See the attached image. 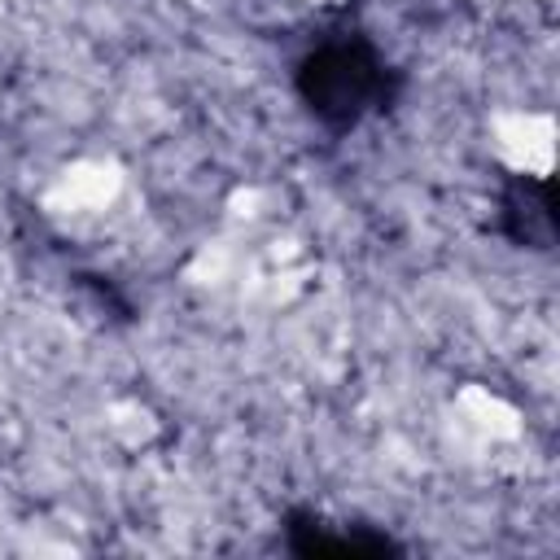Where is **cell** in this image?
Masks as SVG:
<instances>
[{
	"label": "cell",
	"instance_id": "obj_1",
	"mask_svg": "<svg viewBox=\"0 0 560 560\" xmlns=\"http://www.w3.org/2000/svg\"><path fill=\"white\" fill-rule=\"evenodd\" d=\"M293 88L319 127L350 131L394 101L398 74L363 35H332L298 61Z\"/></svg>",
	"mask_w": 560,
	"mask_h": 560
},
{
	"label": "cell",
	"instance_id": "obj_2",
	"mask_svg": "<svg viewBox=\"0 0 560 560\" xmlns=\"http://www.w3.org/2000/svg\"><path fill=\"white\" fill-rule=\"evenodd\" d=\"M284 542H289V551L315 556V560H368V556L398 551V542L389 534H376L368 525H328L324 516H311V512L289 516Z\"/></svg>",
	"mask_w": 560,
	"mask_h": 560
},
{
	"label": "cell",
	"instance_id": "obj_3",
	"mask_svg": "<svg viewBox=\"0 0 560 560\" xmlns=\"http://www.w3.org/2000/svg\"><path fill=\"white\" fill-rule=\"evenodd\" d=\"M503 232L525 249H547L556 236L551 219V188L538 175H516L503 192Z\"/></svg>",
	"mask_w": 560,
	"mask_h": 560
}]
</instances>
